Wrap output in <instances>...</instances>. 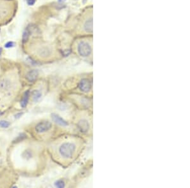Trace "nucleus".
Masks as SVG:
<instances>
[{
	"label": "nucleus",
	"mask_w": 190,
	"mask_h": 188,
	"mask_svg": "<svg viewBox=\"0 0 190 188\" xmlns=\"http://www.w3.org/2000/svg\"><path fill=\"white\" fill-rule=\"evenodd\" d=\"M10 125V123L6 120H1L0 121V127L3 128H8Z\"/></svg>",
	"instance_id": "obj_12"
},
{
	"label": "nucleus",
	"mask_w": 190,
	"mask_h": 188,
	"mask_svg": "<svg viewBox=\"0 0 190 188\" xmlns=\"http://www.w3.org/2000/svg\"><path fill=\"white\" fill-rule=\"evenodd\" d=\"M30 35V33L29 31V30L26 29L23 33V36H22V41H23L24 43H26V42L28 41Z\"/></svg>",
	"instance_id": "obj_11"
},
{
	"label": "nucleus",
	"mask_w": 190,
	"mask_h": 188,
	"mask_svg": "<svg viewBox=\"0 0 190 188\" xmlns=\"http://www.w3.org/2000/svg\"><path fill=\"white\" fill-rule=\"evenodd\" d=\"M31 96H32V100L34 101V102H37L41 99V98L42 97V93L40 91L36 90H36L32 91Z\"/></svg>",
	"instance_id": "obj_9"
},
{
	"label": "nucleus",
	"mask_w": 190,
	"mask_h": 188,
	"mask_svg": "<svg viewBox=\"0 0 190 188\" xmlns=\"http://www.w3.org/2000/svg\"><path fill=\"white\" fill-rule=\"evenodd\" d=\"M1 114H2V113H1V111H0V115H1Z\"/></svg>",
	"instance_id": "obj_19"
},
{
	"label": "nucleus",
	"mask_w": 190,
	"mask_h": 188,
	"mask_svg": "<svg viewBox=\"0 0 190 188\" xmlns=\"http://www.w3.org/2000/svg\"><path fill=\"white\" fill-rule=\"evenodd\" d=\"M39 72L37 70H32L27 73L26 75L27 80L30 82H34L38 77Z\"/></svg>",
	"instance_id": "obj_7"
},
{
	"label": "nucleus",
	"mask_w": 190,
	"mask_h": 188,
	"mask_svg": "<svg viewBox=\"0 0 190 188\" xmlns=\"http://www.w3.org/2000/svg\"><path fill=\"white\" fill-rule=\"evenodd\" d=\"M55 186L57 187H59V188H62L64 187L65 186V182H63V181L62 180H58L57 182H55Z\"/></svg>",
	"instance_id": "obj_13"
},
{
	"label": "nucleus",
	"mask_w": 190,
	"mask_h": 188,
	"mask_svg": "<svg viewBox=\"0 0 190 188\" xmlns=\"http://www.w3.org/2000/svg\"><path fill=\"white\" fill-rule=\"evenodd\" d=\"M51 118H52L53 120L56 123H57V124L58 125H60L61 126H63V127L68 125L67 122L66 120H64L62 117H61L60 115H58L57 114L52 113Z\"/></svg>",
	"instance_id": "obj_6"
},
{
	"label": "nucleus",
	"mask_w": 190,
	"mask_h": 188,
	"mask_svg": "<svg viewBox=\"0 0 190 188\" xmlns=\"http://www.w3.org/2000/svg\"><path fill=\"white\" fill-rule=\"evenodd\" d=\"M76 150V146L73 142H63L59 148L60 155L64 158H71Z\"/></svg>",
	"instance_id": "obj_1"
},
{
	"label": "nucleus",
	"mask_w": 190,
	"mask_h": 188,
	"mask_svg": "<svg viewBox=\"0 0 190 188\" xmlns=\"http://www.w3.org/2000/svg\"><path fill=\"white\" fill-rule=\"evenodd\" d=\"M84 29L86 32H93V19L90 18L84 24Z\"/></svg>",
	"instance_id": "obj_10"
},
{
	"label": "nucleus",
	"mask_w": 190,
	"mask_h": 188,
	"mask_svg": "<svg viewBox=\"0 0 190 188\" xmlns=\"http://www.w3.org/2000/svg\"><path fill=\"white\" fill-rule=\"evenodd\" d=\"M79 89L80 91L84 92H88L91 90L92 87V83L90 80L88 78H83L80 81L79 84Z\"/></svg>",
	"instance_id": "obj_4"
},
{
	"label": "nucleus",
	"mask_w": 190,
	"mask_h": 188,
	"mask_svg": "<svg viewBox=\"0 0 190 188\" xmlns=\"http://www.w3.org/2000/svg\"><path fill=\"white\" fill-rule=\"evenodd\" d=\"M78 53L83 57H87L91 53V47L89 44L85 42H81L78 45Z\"/></svg>",
	"instance_id": "obj_2"
},
{
	"label": "nucleus",
	"mask_w": 190,
	"mask_h": 188,
	"mask_svg": "<svg viewBox=\"0 0 190 188\" xmlns=\"http://www.w3.org/2000/svg\"><path fill=\"white\" fill-rule=\"evenodd\" d=\"M64 1V0H58V1H59V2H61V1Z\"/></svg>",
	"instance_id": "obj_18"
},
{
	"label": "nucleus",
	"mask_w": 190,
	"mask_h": 188,
	"mask_svg": "<svg viewBox=\"0 0 190 188\" xmlns=\"http://www.w3.org/2000/svg\"><path fill=\"white\" fill-rule=\"evenodd\" d=\"M52 127V123L49 121H42L38 123L35 127V130L38 133H43L48 132Z\"/></svg>",
	"instance_id": "obj_3"
},
{
	"label": "nucleus",
	"mask_w": 190,
	"mask_h": 188,
	"mask_svg": "<svg viewBox=\"0 0 190 188\" xmlns=\"http://www.w3.org/2000/svg\"><path fill=\"white\" fill-rule=\"evenodd\" d=\"M29 96H30L29 91H26V92H24V94L23 95V97H22V99L21 100L20 105H21L22 108L26 107V106L27 105V104H28V102H29Z\"/></svg>",
	"instance_id": "obj_8"
},
{
	"label": "nucleus",
	"mask_w": 190,
	"mask_h": 188,
	"mask_svg": "<svg viewBox=\"0 0 190 188\" xmlns=\"http://www.w3.org/2000/svg\"><path fill=\"white\" fill-rule=\"evenodd\" d=\"M49 55V51L48 49H41L40 51V55L43 56V57H46V56Z\"/></svg>",
	"instance_id": "obj_14"
},
{
	"label": "nucleus",
	"mask_w": 190,
	"mask_h": 188,
	"mask_svg": "<svg viewBox=\"0 0 190 188\" xmlns=\"http://www.w3.org/2000/svg\"><path fill=\"white\" fill-rule=\"evenodd\" d=\"M36 2V0H27V4L30 5V6H32V5H34Z\"/></svg>",
	"instance_id": "obj_16"
},
{
	"label": "nucleus",
	"mask_w": 190,
	"mask_h": 188,
	"mask_svg": "<svg viewBox=\"0 0 190 188\" xmlns=\"http://www.w3.org/2000/svg\"><path fill=\"white\" fill-rule=\"evenodd\" d=\"M14 46V43L12 41H10V42H8L7 44H5V47H7V48H10V47H12Z\"/></svg>",
	"instance_id": "obj_15"
},
{
	"label": "nucleus",
	"mask_w": 190,
	"mask_h": 188,
	"mask_svg": "<svg viewBox=\"0 0 190 188\" xmlns=\"http://www.w3.org/2000/svg\"><path fill=\"white\" fill-rule=\"evenodd\" d=\"M77 127L81 133H87L89 129V123L86 120H81L77 123Z\"/></svg>",
	"instance_id": "obj_5"
},
{
	"label": "nucleus",
	"mask_w": 190,
	"mask_h": 188,
	"mask_svg": "<svg viewBox=\"0 0 190 188\" xmlns=\"http://www.w3.org/2000/svg\"><path fill=\"white\" fill-rule=\"evenodd\" d=\"M1 53H2V48L0 47V56H1Z\"/></svg>",
	"instance_id": "obj_17"
}]
</instances>
